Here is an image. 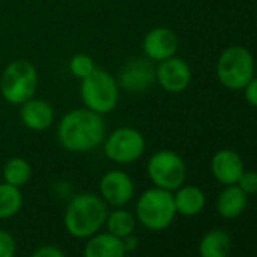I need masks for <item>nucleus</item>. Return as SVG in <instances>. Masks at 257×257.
<instances>
[{
	"label": "nucleus",
	"instance_id": "obj_25",
	"mask_svg": "<svg viewBox=\"0 0 257 257\" xmlns=\"http://www.w3.org/2000/svg\"><path fill=\"white\" fill-rule=\"evenodd\" d=\"M242 91L246 103L252 107H257V77H252Z\"/></svg>",
	"mask_w": 257,
	"mask_h": 257
},
{
	"label": "nucleus",
	"instance_id": "obj_6",
	"mask_svg": "<svg viewBox=\"0 0 257 257\" xmlns=\"http://www.w3.org/2000/svg\"><path fill=\"white\" fill-rule=\"evenodd\" d=\"M174 197L171 191L150 188L141 194L137 203V216L149 230H164L176 218Z\"/></svg>",
	"mask_w": 257,
	"mask_h": 257
},
{
	"label": "nucleus",
	"instance_id": "obj_10",
	"mask_svg": "<svg viewBox=\"0 0 257 257\" xmlns=\"http://www.w3.org/2000/svg\"><path fill=\"white\" fill-rule=\"evenodd\" d=\"M192 80L189 64L177 56H171L156 65V83L170 94L186 91Z\"/></svg>",
	"mask_w": 257,
	"mask_h": 257
},
{
	"label": "nucleus",
	"instance_id": "obj_15",
	"mask_svg": "<svg viewBox=\"0 0 257 257\" xmlns=\"http://www.w3.org/2000/svg\"><path fill=\"white\" fill-rule=\"evenodd\" d=\"M174 197V206L177 213L185 216H194L200 213L206 204V195L204 192L195 186V185H182L176 189Z\"/></svg>",
	"mask_w": 257,
	"mask_h": 257
},
{
	"label": "nucleus",
	"instance_id": "obj_9",
	"mask_svg": "<svg viewBox=\"0 0 257 257\" xmlns=\"http://www.w3.org/2000/svg\"><path fill=\"white\" fill-rule=\"evenodd\" d=\"M116 82L119 89L131 94H143L156 83V65L144 58L127 59L118 71Z\"/></svg>",
	"mask_w": 257,
	"mask_h": 257
},
{
	"label": "nucleus",
	"instance_id": "obj_2",
	"mask_svg": "<svg viewBox=\"0 0 257 257\" xmlns=\"http://www.w3.org/2000/svg\"><path fill=\"white\" fill-rule=\"evenodd\" d=\"M107 210L103 198L95 194H79L67 206L64 222L74 237L92 236L106 221Z\"/></svg>",
	"mask_w": 257,
	"mask_h": 257
},
{
	"label": "nucleus",
	"instance_id": "obj_11",
	"mask_svg": "<svg viewBox=\"0 0 257 257\" xmlns=\"http://www.w3.org/2000/svg\"><path fill=\"white\" fill-rule=\"evenodd\" d=\"M177 49V35L165 26L153 28L143 38V53L152 62H162L171 56H176Z\"/></svg>",
	"mask_w": 257,
	"mask_h": 257
},
{
	"label": "nucleus",
	"instance_id": "obj_20",
	"mask_svg": "<svg viewBox=\"0 0 257 257\" xmlns=\"http://www.w3.org/2000/svg\"><path fill=\"white\" fill-rule=\"evenodd\" d=\"M23 204V195L20 188L10 183H0V219L14 216Z\"/></svg>",
	"mask_w": 257,
	"mask_h": 257
},
{
	"label": "nucleus",
	"instance_id": "obj_5",
	"mask_svg": "<svg viewBox=\"0 0 257 257\" xmlns=\"http://www.w3.org/2000/svg\"><path fill=\"white\" fill-rule=\"evenodd\" d=\"M38 80V70L31 61H13L5 67L0 76V94L10 104L20 106L35 97Z\"/></svg>",
	"mask_w": 257,
	"mask_h": 257
},
{
	"label": "nucleus",
	"instance_id": "obj_17",
	"mask_svg": "<svg viewBox=\"0 0 257 257\" xmlns=\"http://www.w3.org/2000/svg\"><path fill=\"white\" fill-rule=\"evenodd\" d=\"M125 251L122 239L106 233L88 240L85 246V257H124Z\"/></svg>",
	"mask_w": 257,
	"mask_h": 257
},
{
	"label": "nucleus",
	"instance_id": "obj_18",
	"mask_svg": "<svg viewBox=\"0 0 257 257\" xmlns=\"http://www.w3.org/2000/svg\"><path fill=\"white\" fill-rule=\"evenodd\" d=\"M231 248L230 236L224 230H210L200 242L201 257H227Z\"/></svg>",
	"mask_w": 257,
	"mask_h": 257
},
{
	"label": "nucleus",
	"instance_id": "obj_26",
	"mask_svg": "<svg viewBox=\"0 0 257 257\" xmlns=\"http://www.w3.org/2000/svg\"><path fill=\"white\" fill-rule=\"evenodd\" d=\"M32 257H65V255L62 254V251L59 248L52 246V245H46V246L38 248L32 254Z\"/></svg>",
	"mask_w": 257,
	"mask_h": 257
},
{
	"label": "nucleus",
	"instance_id": "obj_14",
	"mask_svg": "<svg viewBox=\"0 0 257 257\" xmlns=\"http://www.w3.org/2000/svg\"><path fill=\"white\" fill-rule=\"evenodd\" d=\"M245 167L239 153L230 149L218 150L210 161V171L213 177L224 186L236 185Z\"/></svg>",
	"mask_w": 257,
	"mask_h": 257
},
{
	"label": "nucleus",
	"instance_id": "obj_16",
	"mask_svg": "<svg viewBox=\"0 0 257 257\" xmlns=\"http://www.w3.org/2000/svg\"><path fill=\"white\" fill-rule=\"evenodd\" d=\"M248 204V195L237 185H227L216 200V210L222 218H237Z\"/></svg>",
	"mask_w": 257,
	"mask_h": 257
},
{
	"label": "nucleus",
	"instance_id": "obj_3",
	"mask_svg": "<svg viewBox=\"0 0 257 257\" xmlns=\"http://www.w3.org/2000/svg\"><path fill=\"white\" fill-rule=\"evenodd\" d=\"M119 85L104 68H95L88 77L80 80V100L83 107L106 115L115 110L119 101Z\"/></svg>",
	"mask_w": 257,
	"mask_h": 257
},
{
	"label": "nucleus",
	"instance_id": "obj_19",
	"mask_svg": "<svg viewBox=\"0 0 257 257\" xmlns=\"http://www.w3.org/2000/svg\"><path fill=\"white\" fill-rule=\"evenodd\" d=\"M2 176L5 183H10L13 186L22 188L25 186L32 176V167L31 164L23 158H11L7 161L2 170Z\"/></svg>",
	"mask_w": 257,
	"mask_h": 257
},
{
	"label": "nucleus",
	"instance_id": "obj_12",
	"mask_svg": "<svg viewBox=\"0 0 257 257\" xmlns=\"http://www.w3.org/2000/svg\"><path fill=\"white\" fill-rule=\"evenodd\" d=\"M101 198L112 206H124L134 198L135 183L132 177L121 170H110L100 180Z\"/></svg>",
	"mask_w": 257,
	"mask_h": 257
},
{
	"label": "nucleus",
	"instance_id": "obj_13",
	"mask_svg": "<svg viewBox=\"0 0 257 257\" xmlns=\"http://www.w3.org/2000/svg\"><path fill=\"white\" fill-rule=\"evenodd\" d=\"M20 121L32 132H46L55 122V109L53 106L41 98L32 97L31 100L20 104Z\"/></svg>",
	"mask_w": 257,
	"mask_h": 257
},
{
	"label": "nucleus",
	"instance_id": "obj_23",
	"mask_svg": "<svg viewBox=\"0 0 257 257\" xmlns=\"http://www.w3.org/2000/svg\"><path fill=\"white\" fill-rule=\"evenodd\" d=\"M246 195H255L257 194V171H245L242 173V176L239 177L237 183H236Z\"/></svg>",
	"mask_w": 257,
	"mask_h": 257
},
{
	"label": "nucleus",
	"instance_id": "obj_8",
	"mask_svg": "<svg viewBox=\"0 0 257 257\" xmlns=\"http://www.w3.org/2000/svg\"><path fill=\"white\" fill-rule=\"evenodd\" d=\"M147 174L153 185L161 189L176 191L186 180V164L173 150H159L147 162Z\"/></svg>",
	"mask_w": 257,
	"mask_h": 257
},
{
	"label": "nucleus",
	"instance_id": "obj_7",
	"mask_svg": "<svg viewBox=\"0 0 257 257\" xmlns=\"http://www.w3.org/2000/svg\"><path fill=\"white\" fill-rule=\"evenodd\" d=\"M146 152V138L135 127H118L103 140L104 156L119 165L140 161Z\"/></svg>",
	"mask_w": 257,
	"mask_h": 257
},
{
	"label": "nucleus",
	"instance_id": "obj_24",
	"mask_svg": "<svg viewBox=\"0 0 257 257\" xmlns=\"http://www.w3.org/2000/svg\"><path fill=\"white\" fill-rule=\"evenodd\" d=\"M17 245L14 237L8 231L0 230V257H14Z\"/></svg>",
	"mask_w": 257,
	"mask_h": 257
},
{
	"label": "nucleus",
	"instance_id": "obj_4",
	"mask_svg": "<svg viewBox=\"0 0 257 257\" xmlns=\"http://www.w3.org/2000/svg\"><path fill=\"white\" fill-rule=\"evenodd\" d=\"M215 71L218 82L224 88L230 91H242L254 77V56L243 46H230L219 53Z\"/></svg>",
	"mask_w": 257,
	"mask_h": 257
},
{
	"label": "nucleus",
	"instance_id": "obj_22",
	"mask_svg": "<svg viewBox=\"0 0 257 257\" xmlns=\"http://www.w3.org/2000/svg\"><path fill=\"white\" fill-rule=\"evenodd\" d=\"M68 68H70V73L76 79L82 80V79L88 77L97 67H95V62L91 56H88L85 53H77L70 59Z\"/></svg>",
	"mask_w": 257,
	"mask_h": 257
},
{
	"label": "nucleus",
	"instance_id": "obj_1",
	"mask_svg": "<svg viewBox=\"0 0 257 257\" xmlns=\"http://www.w3.org/2000/svg\"><path fill=\"white\" fill-rule=\"evenodd\" d=\"M106 124L103 115L86 107L71 109L62 115L56 127L59 146L71 153H86L103 144Z\"/></svg>",
	"mask_w": 257,
	"mask_h": 257
},
{
	"label": "nucleus",
	"instance_id": "obj_21",
	"mask_svg": "<svg viewBox=\"0 0 257 257\" xmlns=\"http://www.w3.org/2000/svg\"><path fill=\"white\" fill-rule=\"evenodd\" d=\"M106 225L110 234L124 239L131 236L135 230V218L127 210H115L109 216H106Z\"/></svg>",
	"mask_w": 257,
	"mask_h": 257
}]
</instances>
